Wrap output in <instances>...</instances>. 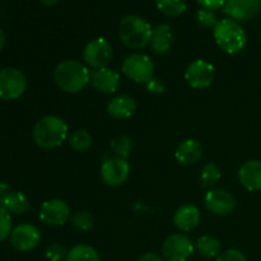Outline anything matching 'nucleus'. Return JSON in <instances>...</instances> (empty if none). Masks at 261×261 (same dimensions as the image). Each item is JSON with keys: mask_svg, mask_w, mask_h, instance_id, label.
Instances as JSON below:
<instances>
[{"mask_svg": "<svg viewBox=\"0 0 261 261\" xmlns=\"http://www.w3.org/2000/svg\"><path fill=\"white\" fill-rule=\"evenodd\" d=\"M32 137L33 142L42 149H54L69 138L68 124L61 117L48 115L36 122Z\"/></svg>", "mask_w": 261, "mask_h": 261, "instance_id": "2", "label": "nucleus"}, {"mask_svg": "<svg viewBox=\"0 0 261 261\" xmlns=\"http://www.w3.org/2000/svg\"><path fill=\"white\" fill-rule=\"evenodd\" d=\"M201 213L198 206L193 204H184L173 214V224L181 232H191L199 226Z\"/></svg>", "mask_w": 261, "mask_h": 261, "instance_id": "17", "label": "nucleus"}, {"mask_svg": "<svg viewBox=\"0 0 261 261\" xmlns=\"http://www.w3.org/2000/svg\"><path fill=\"white\" fill-rule=\"evenodd\" d=\"M70 218V206L61 199L43 201L40 208V219L47 226L61 227Z\"/></svg>", "mask_w": 261, "mask_h": 261, "instance_id": "11", "label": "nucleus"}, {"mask_svg": "<svg viewBox=\"0 0 261 261\" xmlns=\"http://www.w3.org/2000/svg\"><path fill=\"white\" fill-rule=\"evenodd\" d=\"M137 111V102L127 94L114 97L107 105V112L115 120L130 119Z\"/></svg>", "mask_w": 261, "mask_h": 261, "instance_id": "19", "label": "nucleus"}, {"mask_svg": "<svg viewBox=\"0 0 261 261\" xmlns=\"http://www.w3.org/2000/svg\"><path fill=\"white\" fill-rule=\"evenodd\" d=\"M71 224L79 232H88L93 228V216L87 211H79L74 213L70 218Z\"/></svg>", "mask_w": 261, "mask_h": 261, "instance_id": "28", "label": "nucleus"}, {"mask_svg": "<svg viewBox=\"0 0 261 261\" xmlns=\"http://www.w3.org/2000/svg\"><path fill=\"white\" fill-rule=\"evenodd\" d=\"M138 261H163V257L155 252H147L143 256H140Z\"/></svg>", "mask_w": 261, "mask_h": 261, "instance_id": "35", "label": "nucleus"}, {"mask_svg": "<svg viewBox=\"0 0 261 261\" xmlns=\"http://www.w3.org/2000/svg\"><path fill=\"white\" fill-rule=\"evenodd\" d=\"M227 0H198L199 4L201 5V8H205V9L211 10H217L221 9L224 7Z\"/></svg>", "mask_w": 261, "mask_h": 261, "instance_id": "34", "label": "nucleus"}, {"mask_svg": "<svg viewBox=\"0 0 261 261\" xmlns=\"http://www.w3.org/2000/svg\"><path fill=\"white\" fill-rule=\"evenodd\" d=\"M45 256L48 261H65L68 251L61 245L53 244L46 249Z\"/></svg>", "mask_w": 261, "mask_h": 261, "instance_id": "31", "label": "nucleus"}, {"mask_svg": "<svg viewBox=\"0 0 261 261\" xmlns=\"http://www.w3.org/2000/svg\"><path fill=\"white\" fill-rule=\"evenodd\" d=\"M121 71L135 83H148L154 74V64L145 54H132L122 61Z\"/></svg>", "mask_w": 261, "mask_h": 261, "instance_id": "5", "label": "nucleus"}, {"mask_svg": "<svg viewBox=\"0 0 261 261\" xmlns=\"http://www.w3.org/2000/svg\"><path fill=\"white\" fill-rule=\"evenodd\" d=\"M203 155V147L196 139H185L177 145L175 157L178 163L184 166H193L200 161Z\"/></svg>", "mask_w": 261, "mask_h": 261, "instance_id": "21", "label": "nucleus"}, {"mask_svg": "<svg viewBox=\"0 0 261 261\" xmlns=\"http://www.w3.org/2000/svg\"><path fill=\"white\" fill-rule=\"evenodd\" d=\"M10 244L15 250L27 252L37 247L41 241V232L31 223H22L15 227L9 236Z\"/></svg>", "mask_w": 261, "mask_h": 261, "instance_id": "12", "label": "nucleus"}, {"mask_svg": "<svg viewBox=\"0 0 261 261\" xmlns=\"http://www.w3.org/2000/svg\"><path fill=\"white\" fill-rule=\"evenodd\" d=\"M217 261H247V259L240 250L228 249L219 255Z\"/></svg>", "mask_w": 261, "mask_h": 261, "instance_id": "32", "label": "nucleus"}, {"mask_svg": "<svg viewBox=\"0 0 261 261\" xmlns=\"http://www.w3.org/2000/svg\"><path fill=\"white\" fill-rule=\"evenodd\" d=\"M172 30L167 23H161L153 28L152 37H150V50L157 55H166L170 53L172 47Z\"/></svg>", "mask_w": 261, "mask_h": 261, "instance_id": "20", "label": "nucleus"}, {"mask_svg": "<svg viewBox=\"0 0 261 261\" xmlns=\"http://www.w3.org/2000/svg\"><path fill=\"white\" fill-rule=\"evenodd\" d=\"M30 199L20 191H14L8 184L0 182V206L13 214H24L30 209Z\"/></svg>", "mask_w": 261, "mask_h": 261, "instance_id": "15", "label": "nucleus"}, {"mask_svg": "<svg viewBox=\"0 0 261 261\" xmlns=\"http://www.w3.org/2000/svg\"><path fill=\"white\" fill-rule=\"evenodd\" d=\"M101 178L110 188H119L124 185L130 175V165L127 160L119 157H110L101 165Z\"/></svg>", "mask_w": 261, "mask_h": 261, "instance_id": "9", "label": "nucleus"}, {"mask_svg": "<svg viewBox=\"0 0 261 261\" xmlns=\"http://www.w3.org/2000/svg\"><path fill=\"white\" fill-rule=\"evenodd\" d=\"M222 177L221 168L213 162H209L203 166L200 172V182L203 188H212L216 185Z\"/></svg>", "mask_w": 261, "mask_h": 261, "instance_id": "27", "label": "nucleus"}, {"mask_svg": "<svg viewBox=\"0 0 261 261\" xmlns=\"http://www.w3.org/2000/svg\"><path fill=\"white\" fill-rule=\"evenodd\" d=\"M4 45H5V35H4V32H3L2 28H0V51L3 50Z\"/></svg>", "mask_w": 261, "mask_h": 261, "instance_id": "37", "label": "nucleus"}, {"mask_svg": "<svg viewBox=\"0 0 261 261\" xmlns=\"http://www.w3.org/2000/svg\"><path fill=\"white\" fill-rule=\"evenodd\" d=\"M196 20H198L199 25L204 28H214L218 23L214 10L205 9V8H201L196 12Z\"/></svg>", "mask_w": 261, "mask_h": 261, "instance_id": "29", "label": "nucleus"}, {"mask_svg": "<svg viewBox=\"0 0 261 261\" xmlns=\"http://www.w3.org/2000/svg\"><path fill=\"white\" fill-rule=\"evenodd\" d=\"M145 87H147V91L149 92V93H153V94L165 93V84H163L158 78H154V76H153L148 83H145Z\"/></svg>", "mask_w": 261, "mask_h": 261, "instance_id": "33", "label": "nucleus"}, {"mask_svg": "<svg viewBox=\"0 0 261 261\" xmlns=\"http://www.w3.org/2000/svg\"><path fill=\"white\" fill-rule=\"evenodd\" d=\"M40 2L42 3V4L45 5V7H54V5L58 4V3L60 2V0H40Z\"/></svg>", "mask_w": 261, "mask_h": 261, "instance_id": "36", "label": "nucleus"}, {"mask_svg": "<svg viewBox=\"0 0 261 261\" xmlns=\"http://www.w3.org/2000/svg\"><path fill=\"white\" fill-rule=\"evenodd\" d=\"M120 81V74L111 68L94 69L91 71V84L101 93H115L119 89Z\"/></svg>", "mask_w": 261, "mask_h": 261, "instance_id": "16", "label": "nucleus"}, {"mask_svg": "<svg viewBox=\"0 0 261 261\" xmlns=\"http://www.w3.org/2000/svg\"><path fill=\"white\" fill-rule=\"evenodd\" d=\"M185 79L191 88H208L214 81V66L206 60L198 59L189 64L185 70Z\"/></svg>", "mask_w": 261, "mask_h": 261, "instance_id": "10", "label": "nucleus"}, {"mask_svg": "<svg viewBox=\"0 0 261 261\" xmlns=\"http://www.w3.org/2000/svg\"><path fill=\"white\" fill-rule=\"evenodd\" d=\"M68 140L71 149H74L75 152L79 153L87 152L92 145V137L86 129L74 130V132L69 135Z\"/></svg>", "mask_w": 261, "mask_h": 261, "instance_id": "24", "label": "nucleus"}, {"mask_svg": "<svg viewBox=\"0 0 261 261\" xmlns=\"http://www.w3.org/2000/svg\"><path fill=\"white\" fill-rule=\"evenodd\" d=\"M55 83L66 93H79L91 83V71L78 60L61 61L54 70Z\"/></svg>", "mask_w": 261, "mask_h": 261, "instance_id": "1", "label": "nucleus"}, {"mask_svg": "<svg viewBox=\"0 0 261 261\" xmlns=\"http://www.w3.org/2000/svg\"><path fill=\"white\" fill-rule=\"evenodd\" d=\"M12 217L9 212L0 206V242L4 241L12 233Z\"/></svg>", "mask_w": 261, "mask_h": 261, "instance_id": "30", "label": "nucleus"}, {"mask_svg": "<svg viewBox=\"0 0 261 261\" xmlns=\"http://www.w3.org/2000/svg\"><path fill=\"white\" fill-rule=\"evenodd\" d=\"M114 58V50L111 43L105 38H94L86 45L83 50V60L88 68H107Z\"/></svg>", "mask_w": 261, "mask_h": 261, "instance_id": "8", "label": "nucleus"}, {"mask_svg": "<svg viewBox=\"0 0 261 261\" xmlns=\"http://www.w3.org/2000/svg\"><path fill=\"white\" fill-rule=\"evenodd\" d=\"M239 180L249 191L261 190V161L250 160L239 170Z\"/></svg>", "mask_w": 261, "mask_h": 261, "instance_id": "18", "label": "nucleus"}, {"mask_svg": "<svg viewBox=\"0 0 261 261\" xmlns=\"http://www.w3.org/2000/svg\"><path fill=\"white\" fill-rule=\"evenodd\" d=\"M204 205L216 216H228L236 208V199L224 189H212L204 196Z\"/></svg>", "mask_w": 261, "mask_h": 261, "instance_id": "13", "label": "nucleus"}, {"mask_svg": "<svg viewBox=\"0 0 261 261\" xmlns=\"http://www.w3.org/2000/svg\"><path fill=\"white\" fill-rule=\"evenodd\" d=\"M65 261H101V257L94 247L81 244L71 247Z\"/></svg>", "mask_w": 261, "mask_h": 261, "instance_id": "23", "label": "nucleus"}, {"mask_svg": "<svg viewBox=\"0 0 261 261\" xmlns=\"http://www.w3.org/2000/svg\"><path fill=\"white\" fill-rule=\"evenodd\" d=\"M152 27L149 23L137 14L124 17L119 25V37L126 47L138 50L149 45L152 37Z\"/></svg>", "mask_w": 261, "mask_h": 261, "instance_id": "4", "label": "nucleus"}, {"mask_svg": "<svg viewBox=\"0 0 261 261\" xmlns=\"http://www.w3.org/2000/svg\"><path fill=\"white\" fill-rule=\"evenodd\" d=\"M193 241L185 233L170 234L162 244V257L165 261H188L194 254Z\"/></svg>", "mask_w": 261, "mask_h": 261, "instance_id": "6", "label": "nucleus"}, {"mask_svg": "<svg viewBox=\"0 0 261 261\" xmlns=\"http://www.w3.org/2000/svg\"><path fill=\"white\" fill-rule=\"evenodd\" d=\"M111 149L115 153V157L127 160L133 149V140L127 135L121 134L111 140Z\"/></svg>", "mask_w": 261, "mask_h": 261, "instance_id": "25", "label": "nucleus"}, {"mask_svg": "<svg viewBox=\"0 0 261 261\" xmlns=\"http://www.w3.org/2000/svg\"><path fill=\"white\" fill-rule=\"evenodd\" d=\"M223 12L231 19L247 22L260 14L261 0H227Z\"/></svg>", "mask_w": 261, "mask_h": 261, "instance_id": "14", "label": "nucleus"}, {"mask_svg": "<svg viewBox=\"0 0 261 261\" xmlns=\"http://www.w3.org/2000/svg\"><path fill=\"white\" fill-rule=\"evenodd\" d=\"M195 249L198 250L199 254L206 259H213L221 254V242L213 236L204 234L199 237L195 244Z\"/></svg>", "mask_w": 261, "mask_h": 261, "instance_id": "22", "label": "nucleus"}, {"mask_svg": "<svg viewBox=\"0 0 261 261\" xmlns=\"http://www.w3.org/2000/svg\"><path fill=\"white\" fill-rule=\"evenodd\" d=\"M27 88L25 75L15 68H4L0 70V99L13 101L24 93Z\"/></svg>", "mask_w": 261, "mask_h": 261, "instance_id": "7", "label": "nucleus"}, {"mask_svg": "<svg viewBox=\"0 0 261 261\" xmlns=\"http://www.w3.org/2000/svg\"><path fill=\"white\" fill-rule=\"evenodd\" d=\"M157 8L168 17H178L188 8L186 0H155Z\"/></svg>", "mask_w": 261, "mask_h": 261, "instance_id": "26", "label": "nucleus"}, {"mask_svg": "<svg viewBox=\"0 0 261 261\" xmlns=\"http://www.w3.org/2000/svg\"><path fill=\"white\" fill-rule=\"evenodd\" d=\"M213 36L217 45L229 55L241 53L247 43V35L244 27L231 18L218 20L213 28Z\"/></svg>", "mask_w": 261, "mask_h": 261, "instance_id": "3", "label": "nucleus"}]
</instances>
